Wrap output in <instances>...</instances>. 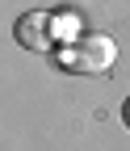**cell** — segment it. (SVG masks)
Segmentation results:
<instances>
[{"label":"cell","mask_w":130,"mask_h":151,"mask_svg":"<svg viewBox=\"0 0 130 151\" xmlns=\"http://www.w3.org/2000/svg\"><path fill=\"white\" fill-rule=\"evenodd\" d=\"M122 122H126V126H130V97H126V101H122Z\"/></svg>","instance_id":"cell-4"},{"label":"cell","mask_w":130,"mask_h":151,"mask_svg":"<svg viewBox=\"0 0 130 151\" xmlns=\"http://www.w3.org/2000/svg\"><path fill=\"white\" fill-rule=\"evenodd\" d=\"M118 59V42L109 34H84L80 42L59 46L55 50V63L63 71H76V76H105Z\"/></svg>","instance_id":"cell-1"},{"label":"cell","mask_w":130,"mask_h":151,"mask_svg":"<svg viewBox=\"0 0 130 151\" xmlns=\"http://www.w3.org/2000/svg\"><path fill=\"white\" fill-rule=\"evenodd\" d=\"M50 29H55V42H59V46H71V42H80V17L76 13H71V9H59V13H55L50 17Z\"/></svg>","instance_id":"cell-3"},{"label":"cell","mask_w":130,"mask_h":151,"mask_svg":"<svg viewBox=\"0 0 130 151\" xmlns=\"http://www.w3.org/2000/svg\"><path fill=\"white\" fill-rule=\"evenodd\" d=\"M50 17H55V13H46V9L25 13L21 21H17V42H21V46H29V50H55L59 42H55Z\"/></svg>","instance_id":"cell-2"}]
</instances>
